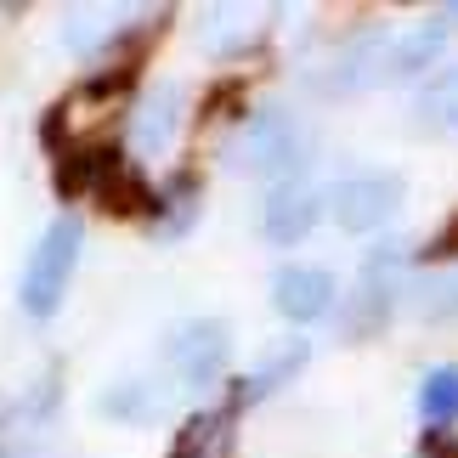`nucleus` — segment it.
I'll return each mask as SVG.
<instances>
[{
    "label": "nucleus",
    "instance_id": "nucleus-12",
    "mask_svg": "<svg viewBox=\"0 0 458 458\" xmlns=\"http://www.w3.org/2000/svg\"><path fill=\"white\" fill-rule=\"evenodd\" d=\"M306 357H311V351H306V340H284V345H272L267 357H260V368H255V374H243V379H238L233 402L243 408V402H260V396L284 391V385H289V379L306 368Z\"/></svg>",
    "mask_w": 458,
    "mask_h": 458
},
{
    "label": "nucleus",
    "instance_id": "nucleus-1",
    "mask_svg": "<svg viewBox=\"0 0 458 458\" xmlns=\"http://www.w3.org/2000/svg\"><path fill=\"white\" fill-rule=\"evenodd\" d=\"M221 158L243 175H267V182H301L306 165H311V125L301 114L277 108V102H267V108L243 114L233 136H226Z\"/></svg>",
    "mask_w": 458,
    "mask_h": 458
},
{
    "label": "nucleus",
    "instance_id": "nucleus-5",
    "mask_svg": "<svg viewBox=\"0 0 458 458\" xmlns=\"http://www.w3.org/2000/svg\"><path fill=\"white\" fill-rule=\"evenodd\" d=\"M328 209L345 233H374V226H385L402 209V175H379V170L345 175V182H334Z\"/></svg>",
    "mask_w": 458,
    "mask_h": 458
},
{
    "label": "nucleus",
    "instance_id": "nucleus-7",
    "mask_svg": "<svg viewBox=\"0 0 458 458\" xmlns=\"http://www.w3.org/2000/svg\"><path fill=\"white\" fill-rule=\"evenodd\" d=\"M267 6H243V0H216V6H204L199 17V40L204 51H216V57H233V51H250L260 34H267Z\"/></svg>",
    "mask_w": 458,
    "mask_h": 458
},
{
    "label": "nucleus",
    "instance_id": "nucleus-14",
    "mask_svg": "<svg viewBox=\"0 0 458 458\" xmlns=\"http://www.w3.org/2000/svg\"><path fill=\"white\" fill-rule=\"evenodd\" d=\"M413 114H419V125L458 136V63H453V68H442L436 80H425V91H419Z\"/></svg>",
    "mask_w": 458,
    "mask_h": 458
},
{
    "label": "nucleus",
    "instance_id": "nucleus-11",
    "mask_svg": "<svg viewBox=\"0 0 458 458\" xmlns=\"http://www.w3.org/2000/svg\"><path fill=\"white\" fill-rule=\"evenodd\" d=\"M233 430H238V402L233 408H204L182 425L170 458H233V447H238Z\"/></svg>",
    "mask_w": 458,
    "mask_h": 458
},
{
    "label": "nucleus",
    "instance_id": "nucleus-9",
    "mask_svg": "<svg viewBox=\"0 0 458 458\" xmlns=\"http://www.w3.org/2000/svg\"><path fill=\"white\" fill-rule=\"evenodd\" d=\"M142 6H68L63 12V46L80 51V57H91V51L114 46L125 23H142Z\"/></svg>",
    "mask_w": 458,
    "mask_h": 458
},
{
    "label": "nucleus",
    "instance_id": "nucleus-13",
    "mask_svg": "<svg viewBox=\"0 0 458 458\" xmlns=\"http://www.w3.org/2000/svg\"><path fill=\"white\" fill-rule=\"evenodd\" d=\"M408 311L425 317V323H442V317H458V267H442V272H425L419 284H408Z\"/></svg>",
    "mask_w": 458,
    "mask_h": 458
},
{
    "label": "nucleus",
    "instance_id": "nucleus-8",
    "mask_svg": "<svg viewBox=\"0 0 458 458\" xmlns=\"http://www.w3.org/2000/svg\"><path fill=\"white\" fill-rule=\"evenodd\" d=\"M272 306L289 317V323H317L334 306V277L323 267H284L272 277Z\"/></svg>",
    "mask_w": 458,
    "mask_h": 458
},
{
    "label": "nucleus",
    "instance_id": "nucleus-3",
    "mask_svg": "<svg viewBox=\"0 0 458 458\" xmlns=\"http://www.w3.org/2000/svg\"><path fill=\"white\" fill-rule=\"evenodd\" d=\"M80 238H85L80 216H57L46 226V238L34 243V255L23 267V284H17V301H23L29 317H51L63 306L68 277H74V260H80Z\"/></svg>",
    "mask_w": 458,
    "mask_h": 458
},
{
    "label": "nucleus",
    "instance_id": "nucleus-4",
    "mask_svg": "<svg viewBox=\"0 0 458 458\" xmlns=\"http://www.w3.org/2000/svg\"><path fill=\"white\" fill-rule=\"evenodd\" d=\"M165 362H170V374L182 379L187 391L216 385L221 368H226V323H216V317H192V323H182L170 334V345H165Z\"/></svg>",
    "mask_w": 458,
    "mask_h": 458
},
{
    "label": "nucleus",
    "instance_id": "nucleus-2",
    "mask_svg": "<svg viewBox=\"0 0 458 458\" xmlns=\"http://www.w3.org/2000/svg\"><path fill=\"white\" fill-rule=\"evenodd\" d=\"M442 23H425V29H408V34H368V40L345 46L340 57L328 63V80L323 91L334 97H357V91H374L385 80H402V74H419L436 51H442Z\"/></svg>",
    "mask_w": 458,
    "mask_h": 458
},
{
    "label": "nucleus",
    "instance_id": "nucleus-16",
    "mask_svg": "<svg viewBox=\"0 0 458 458\" xmlns=\"http://www.w3.org/2000/svg\"><path fill=\"white\" fill-rule=\"evenodd\" d=\"M447 17H458V6H447Z\"/></svg>",
    "mask_w": 458,
    "mask_h": 458
},
{
    "label": "nucleus",
    "instance_id": "nucleus-10",
    "mask_svg": "<svg viewBox=\"0 0 458 458\" xmlns=\"http://www.w3.org/2000/svg\"><path fill=\"white\" fill-rule=\"evenodd\" d=\"M317 209H323V199H317L306 182H284L267 199V209H260V233L289 250V243H301L311 226H317Z\"/></svg>",
    "mask_w": 458,
    "mask_h": 458
},
{
    "label": "nucleus",
    "instance_id": "nucleus-6",
    "mask_svg": "<svg viewBox=\"0 0 458 458\" xmlns=\"http://www.w3.org/2000/svg\"><path fill=\"white\" fill-rule=\"evenodd\" d=\"M182 125H187V97L182 85H153V91L131 108V153L158 165L170 158L175 142H182Z\"/></svg>",
    "mask_w": 458,
    "mask_h": 458
},
{
    "label": "nucleus",
    "instance_id": "nucleus-15",
    "mask_svg": "<svg viewBox=\"0 0 458 458\" xmlns=\"http://www.w3.org/2000/svg\"><path fill=\"white\" fill-rule=\"evenodd\" d=\"M419 413H425V425H453L458 419V368L425 374V385H419Z\"/></svg>",
    "mask_w": 458,
    "mask_h": 458
}]
</instances>
